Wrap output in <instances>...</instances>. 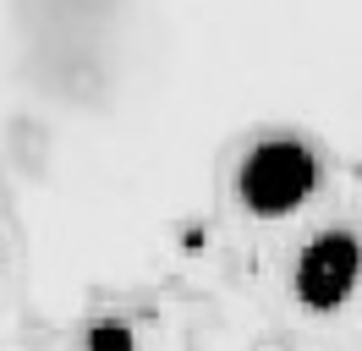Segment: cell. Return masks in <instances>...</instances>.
I'll return each instance as SVG.
<instances>
[{
    "mask_svg": "<svg viewBox=\"0 0 362 351\" xmlns=\"http://www.w3.org/2000/svg\"><path fill=\"white\" fill-rule=\"evenodd\" d=\"M318 165L302 143H258V149L242 159V203L252 214H286L302 197L313 192Z\"/></svg>",
    "mask_w": 362,
    "mask_h": 351,
    "instance_id": "6da1fadb",
    "label": "cell"
},
{
    "mask_svg": "<svg viewBox=\"0 0 362 351\" xmlns=\"http://www.w3.org/2000/svg\"><path fill=\"white\" fill-rule=\"evenodd\" d=\"M351 280H357V241L340 236V231L318 236L308 247L302 269H296V291H302V302H313V307H335L351 291Z\"/></svg>",
    "mask_w": 362,
    "mask_h": 351,
    "instance_id": "7a4b0ae2",
    "label": "cell"
}]
</instances>
